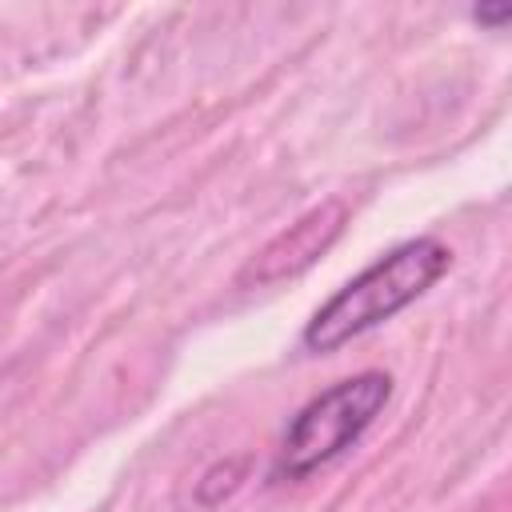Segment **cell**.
<instances>
[{
	"label": "cell",
	"instance_id": "1",
	"mask_svg": "<svg viewBox=\"0 0 512 512\" xmlns=\"http://www.w3.org/2000/svg\"><path fill=\"white\" fill-rule=\"evenodd\" d=\"M448 268H452V248L440 244L436 236H412L388 248L312 312V320L300 332V348L312 356L344 348L348 340L372 332L376 324L416 304Z\"/></svg>",
	"mask_w": 512,
	"mask_h": 512
},
{
	"label": "cell",
	"instance_id": "2",
	"mask_svg": "<svg viewBox=\"0 0 512 512\" xmlns=\"http://www.w3.org/2000/svg\"><path fill=\"white\" fill-rule=\"evenodd\" d=\"M388 396H392V376L376 372V368L344 376L332 388H324L320 396H312L288 420L280 448H276V460H272V476L276 480H304L316 468L344 456L376 424Z\"/></svg>",
	"mask_w": 512,
	"mask_h": 512
},
{
	"label": "cell",
	"instance_id": "3",
	"mask_svg": "<svg viewBox=\"0 0 512 512\" xmlns=\"http://www.w3.org/2000/svg\"><path fill=\"white\" fill-rule=\"evenodd\" d=\"M344 224H348V204L344 200H320L300 220H292L284 232H276L236 272V288H268V284H280V280L300 276L304 268H312L340 240Z\"/></svg>",
	"mask_w": 512,
	"mask_h": 512
},
{
	"label": "cell",
	"instance_id": "4",
	"mask_svg": "<svg viewBox=\"0 0 512 512\" xmlns=\"http://www.w3.org/2000/svg\"><path fill=\"white\" fill-rule=\"evenodd\" d=\"M508 16H512V8H508V4H492V8H488V4H480V8H472V20H476V24H492V28H500Z\"/></svg>",
	"mask_w": 512,
	"mask_h": 512
}]
</instances>
